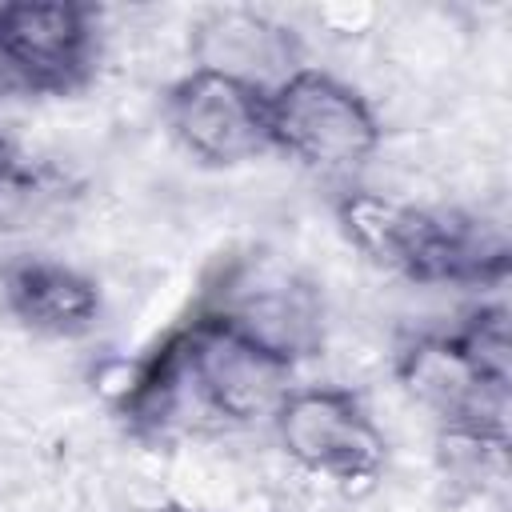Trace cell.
I'll return each mask as SVG.
<instances>
[{"label": "cell", "instance_id": "obj_2", "mask_svg": "<svg viewBox=\"0 0 512 512\" xmlns=\"http://www.w3.org/2000/svg\"><path fill=\"white\" fill-rule=\"evenodd\" d=\"M400 376L456 440L504 452L508 416V316L480 308L464 328L420 336L400 352Z\"/></svg>", "mask_w": 512, "mask_h": 512}, {"label": "cell", "instance_id": "obj_9", "mask_svg": "<svg viewBox=\"0 0 512 512\" xmlns=\"http://www.w3.org/2000/svg\"><path fill=\"white\" fill-rule=\"evenodd\" d=\"M0 292L8 312L44 336H80L100 316L96 284L48 256H16L0 272Z\"/></svg>", "mask_w": 512, "mask_h": 512}, {"label": "cell", "instance_id": "obj_3", "mask_svg": "<svg viewBox=\"0 0 512 512\" xmlns=\"http://www.w3.org/2000/svg\"><path fill=\"white\" fill-rule=\"evenodd\" d=\"M196 316L224 324L284 364L312 356L324 340L316 288L296 268L260 252L228 260Z\"/></svg>", "mask_w": 512, "mask_h": 512}, {"label": "cell", "instance_id": "obj_5", "mask_svg": "<svg viewBox=\"0 0 512 512\" xmlns=\"http://www.w3.org/2000/svg\"><path fill=\"white\" fill-rule=\"evenodd\" d=\"M184 376L204 408V416L224 424H248L260 416H276L280 400L292 392V364L272 352L248 344L208 316H192L180 332Z\"/></svg>", "mask_w": 512, "mask_h": 512}, {"label": "cell", "instance_id": "obj_6", "mask_svg": "<svg viewBox=\"0 0 512 512\" xmlns=\"http://www.w3.org/2000/svg\"><path fill=\"white\" fill-rule=\"evenodd\" d=\"M96 60L92 12L68 0L0 4V76L8 88L64 96L80 88Z\"/></svg>", "mask_w": 512, "mask_h": 512}, {"label": "cell", "instance_id": "obj_4", "mask_svg": "<svg viewBox=\"0 0 512 512\" xmlns=\"http://www.w3.org/2000/svg\"><path fill=\"white\" fill-rule=\"evenodd\" d=\"M268 136L316 172H352L380 144V128L364 96L312 68H296L268 92Z\"/></svg>", "mask_w": 512, "mask_h": 512}, {"label": "cell", "instance_id": "obj_7", "mask_svg": "<svg viewBox=\"0 0 512 512\" xmlns=\"http://www.w3.org/2000/svg\"><path fill=\"white\" fill-rule=\"evenodd\" d=\"M276 432L284 452L336 484H360L380 476L388 444L364 404L344 388H296L276 408Z\"/></svg>", "mask_w": 512, "mask_h": 512}, {"label": "cell", "instance_id": "obj_8", "mask_svg": "<svg viewBox=\"0 0 512 512\" xmlns=\"http://www.w3.org/2000/svg\"><path fill=\"white\" fill-rule=\"evenodd\" d=\"M168 124L196 160L244 164L272 144L268 88L212 68H192L168 92Z\"/></svg>", "mask_w": 512, "mask_h": 512}, {"label": "cell", "instance_id": "obj_1", "mask_svg": "<svg viewBox=\"0 0 512 512\" xmlns=\"http://www.w3.org/2000/svg\"><path fill=\"white\" fill-rule=\"evenodd\" d=\"M336 216L360 252L420 284H500L508 272L504 232L464 212L412 208L376 192H344Z\"/></svg>", "mask_w": 512, "mask_h": 512}, {"label": "cell", "instance_id": "obj_11", "mask_svg": "<svg viewBox=\"0 0 512 512\" xmlns=\"http://www.w3.org/2000/svg\"><path fill=\"white\" fill-rule=\"evenodd\" d=\"M16 168H20V160H16V148H12V140L0 132V180H4V176H12Z\"/></svg>", "mask_w": 512, "mask_h": 512}, {"label": "cell", "instance_id": "obj_10", "mask_svg": "<svg viewBox=\"0 0 512 512\" xmlns=\"http://www.w3.org/2000/svg\"><path fill=\"white\" fill-rule=\"evenodd\" d=\"M196 56L200 68L248 80L256 88H264V76H280L284 68H292L296 56V40L288 28H280L276 20L260 16V12H244V8H224L212 12L200 28H196Z\"/></svg>", "mask_w": 512, "mask_h": 512}]
</instances>
